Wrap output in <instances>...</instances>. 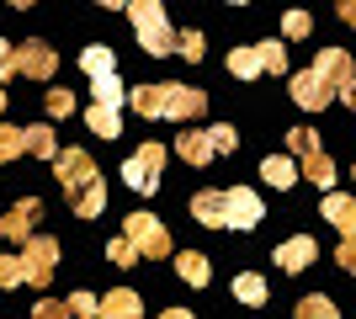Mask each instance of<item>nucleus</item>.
Here are the masks:
<instances>
[{"label": "nucleus", "instance_id": "1", "mask_svg": "<svg viewBox=\"0 0 356 319\" xmlns=\"http://www.w3.org/2000/svg\"><path fill=\"white\" fill-rule=\"evenodd\" d=\"M134 106L144 112V117H176V122H192V117H202L208 96L197 91V85H181V80H160V85H138V91H134Z\"/></svg>", "mask_w": 356, "mask_h": 319}, {"label": "nucleus", "instance_id": "2", "mask_svg": "<svg viewBox=\"0 0 356 319\" xmlns=\"http://www.w3.org/2000/svg\"><path fill=\"white\" fill-rule=\"evenodd\" d=\"M298 154V176H309L314 186H335V160H330L325 149H319V138H314V128H293L287 133V160Z\"/></svg>", "mask_w": 356, "mask_h": 319}, {"label": "nucleus", "instance_id": "3", "mask_svg": "<svg viewBox=\"0 0 356 319\" xmlns=\"http://www.w3.org/2000/svg\"><path fill=\"white\" fill-rule=\"evenodd\" d=\"M128 16H134V32H138V43H144L149 54H176V27H170V16L160 11V0H134Z\"/></svg>", "mask_w": 356, "mask_h": 319}, {"label": "nucleus", "instance_id": "4", "mask_svg": "<svg viewBox=\"0 0 356 319\" xmlns=\"http://www.w3.org/2000/svg\"><path fill=\"white\" fill-rule=\"evenodd\" d=\"M122 240L134 245L138 256H170V229H165L154 213H128V224H122Z\"/></svg>", "mask_w": 356, "mask_h": 319}, {"label": "nucleus", "instance_id": "5", "mask_svg": "<svg viewBox=\"0 0 356 319\" xmlns=\"http://www.w3.org/2000/svg\"><path fill=\"white\" fill-rule=\"evenodd\" d=\"M22 282H32V288H48L54 282V266H59V240H48V234H38V240L22 245Z\"/></svg>", "mask_w": 356, "mask_h": 319}, {"label": "nucleus", "instance_id": "6", "mask_svg": "<svg viewBox=\"0 0 356 319\" xmlns=\"http://www.w3.org/2000/svg\"><path fill=\"white\" fill-rule=\"evenodd\" d=\"M160 170H165V149H160V144H138L134 160L122 165V181L134 186L138 197H149V192L160 186Z\"/></svg>", "mask_w": 356, "mask_h": 319}, {"label": "nucleus", "instance_id": "7", "mask_svg": "<svg viewBox=\"0 0 356 319\" xmlns=\"http://www.w3.org/2000/svg\"><path fill=\"white\" fill-rule=\"evenodd\" d=\"M218 218H223V229H255L261 218H266V208H261L255 192L229 186V192H218Z\"/></svg>", "mask_w": 356, "mask_h": 319}, {"label": "nucleus", "instance_id": "8", "mask_svg": "<svg viewBox=\"0 0 356 319\" xmlns=\"http://www.w3.org/2000/svg\"><path fill=\"white\" fill-rule=\"evenodd\" d=\"M54 176H59V186L70 192V202L80 197L90 181H102V176H96V160H90L86 149H59V160H54Z\"/></svg>", "mask_w": 356, "mask_h": 319}, {"label": "nucleus", "instance_id": "9", "mask_svg": "<svg viewBox=\"0 0 356 319\" xmlns=\"http://www.w3.org/2000/svg\"><path fill=\"white\" fill-rule=\"evenodd\" d=\"M314 75L325 80L330 96H346V91L356 85V64H351V54H346V48H325V54L314 59Z\"/></svg>", "mask_w": 356, "mask_h": 319}, {"label": "nucleus", "instance_id": "10", "mask_svg": "<svg viewBox=\"0 0 356 319\" xmlns=\"http://www.w3.org/2000/svg\"><path fill=\"white\" fill-rule=\"evenodd\" d=\"M54 69H59V54H54L48 43H38V38H32V43H22V48H16V75L54 80Z\"/></svg>", "mask_w": 356, "mask_h": 319}, {"label": "nucleus", "instance_id": "11", "mask_svg": "<svg viewBox=\"0 0 356 319\" xmlns=\"http://www.w3.org/2000/svg\"><path fill=\"white\" fill-rule=\"evenodd\" d=\"M38 218H43V202H38V197H22L11 213H0V234H6V240H16V245H27Z\"/></svg>", "mask_w": 356, "mask_h": 319}, {"label": "nucleus", "instance_id": "12", "mask_svg": "<svg viewBox=\"0 0 356 319\" xmlns=\"http://www.w3.org/2000/svg\"><path fill=\"white\" fill-rule=\"evenodd\" d=\"M96 319H144V298L134 288H118L96 304Z\"/></svg>", "mask_w": 356, "mask_h": 319}, {"label": "nucleus", "instance_id": "13", "mask_svg": "<svg viewBox=\"0 0 356 319\" xmlns=\"http://www.w3.org/2000/svg\"><path fill=\"white\" fill-rule=\"evenodd\" d=\"M314 256H319V245H314L309 234H298V240H282V245H277V256H271V261H277L282 272H303Z\"/></svg>", "mask_w": 356, "mask_h": 319}, {"label": "nucleus", "instance_id": "14", "mask_svg": "<svg viewBox=\"0 0 356 319\" xmlns=\"http://www.w3.org/2000/svg\"><path fill=\"white\" fill-rule=\"evenodd\" d=\"M293 101L303 106V112H319V106H330V91H325V80L314 75V69L293 75Z\"/></svg>", "mask_w": 356, "mask_h": 319}, {"label": "nucleus", "instance_id": "15", "mask_svg": "<svg viewBox=\"0 0 356 319\" xmlns=\"http://www.w3.org/2000/svg\"><path fill=\"white\" fill-rule=\"evenodd\" d=\"M330 218V224L341 229L346 240H356V202L351 197H341V192H325V208H319Z\"/></svg>", "mask_w": 356, "mask_h": 319}, {"label": "nucleus", "instance_id": "16", "mask_svg": "<svg viewBox=\"0 0 356 319\" xmlns=\"http://www.w3.org/2000/svg\"><path fill=\"white\" fill-rule=\"evenodd\" d=\"M176 149H181V160H192V165H208L213 154H218V149H213V133H208V128H186V133L176 138Z\"/></svg>", "mask_w": 356, "mask_h": 319}, {"label": "nucleus", "instance_id": "17", "mask_svg": "<svg viewBox=\"0 0 356 319\" xmlns=\"http://www.w3.org/2000/svg\"><path fill=\"white\" fill-rule=\"evenodd\" d=\"M86 128H90V133H102V138H118L122 133V112H118V106H96V101H90L86 106Z\"/></svg>", "mask_w": 356, "mask_h": 319}, {"label": "nucleus", "instance_id": "18", "mask_svg": "<svg viewBox=\"0 0 356 319\" xmlns=\"http://www.w3.org/2000/svg\"><path fill=\"white\" fill-rule=\"evenodd\" d=\"M80 69H86L90 80H106V75H118V64H112V48H102V43H90L86 54H80Z\"/></svg>", "mask_w": 356, "mask_h": 319}, {"label": "nucleus", "instance_id": "19", "mask_svg": "<svg viewBox=\"0 0 356 319\" xmlns=\"http://www.w3.org/2000/svg\"><path fill=\"white\" fill-rule=\"evenodd\" d=\"M176 272L192 282V288H208V277H213V266H208V256L202 250H186V256H176Z\"/></svg>", "mask_w": 356, "mask_h": 319}, {"label": "nucleus", "instance_id": "20", "mask_svg": "<svg viewBox=\"0 0 356 319\" xmlns=\"http://www.w3.org/2000/svg\"><path fill=\"white\" fill-rule=\"evenodd\" d=\"M22 138H27V149L38 154V160H59V138H54V128H22Z\"/></svg>", "mask_w": 356, "mask_h": 319}, {"label": "nucleus", "instance_id": "21", "mask_svg": "<svg viewBox=\"0 0 356 319\" xmlns=\"http://www.w3.org/2000/svg\"><path fill=\"white\" fill-rule=\"evenodd\" d=\"M298 319H341V309L330 293H309V298H298Z\"/></svg>", "mask_w": 356, "mask_h": 319}, {"label": "nucleus", "instance_id": "22", "mask_svg": "<svg viewBox=\"0 0 356 319\" xmlns=\"http://www.w3.org/2000/svg\"><path fill=\"white\" fill-rule=\"evenodd\" d=\"M261 176H266V186H282V192H287V186L298 181V165L287 160V154H271L266 165H261Z\"/></svg>", "mask_w": 356, "mask_h": 319}, {"label": "nucleus", "instance_id": "23", "mask_svg": "<svg viewBox=\"0 0 356 319\" xmlns=\"http://www.w3.org/2000/svg\"><path fill=\"white\" fill-rule=\"evenodd\" d=\"M234 298H239V304H250V309H261V304H266V282H261L255 272H239L234 277Z\"/></svg>", "mask_w": 356, "mask_h": 319}, {"label": "nucleus", "instance_id": "24", "mask_svg": "<svg viewBox=\"0 0 356 319\" xmlns=\"http://www.w3.org/2000/svg\"><path fill=\"white\" fill-rule=\"evenodd\" d=\"M102 208H106V186H102V181H90L86 192L74 197V213H80V218H96Z\"/></svg>", "mask_w": 356, "mask_h": 319}, {"label": "nucleus", "instance_id": "25", "mask_svg": "<svg viewBox=\"0 0 356 319\" xmlns=\"http://www.w3.org/2000/svg\"><path fill=\"white\" fill-rule=\"evenodd\" d=\"M192 218H197V224L223 229V218H218V192H197V197H192Z\"/></svg>", "mask_w": 356, "mask_h": 319}, {"label": "nucleus", "instance_id": "26", "mask_svg": "<svg viewBox=\"0 0 356 319\" xmlns=\"http://www.w3.org/2000/svg\"><path fill=\"white\" fill-rule=\"evenodd\" d=\"M255 59H261L266 75H282V69H287V48L282 43H255Z\"/></svg>", "mask_w": 356, "mask_h": 319}, {"label": "nucleus", "instance_id": "27", "mask_svg": "<svg viewBox=\"0 0 356 319\" xmlns=\"http://www.w3.org/2000/svg\"><path fill=\"white\" fill-rule=\"evenodd\" d=\"M229 69H234L239 80L261 75V59H255V48H234V54H229Z\"/></svg>", "mask_w": 356, "mask_h": 319}, {"label": "nucleus", "instance_id": "28", "mask_svg": "<svg viewBox=\"0 0 356 319\" xmlns=\"http://www.w3.org/2000/svg\"><path fill=\"white\" fill-rule=\"evenodd\" d=\"M22 149H27V138H22V128H6V122H0V165H6V160H16Z\"/></svg>", "mask_w": 356, "mask_h": 319}, {"label": "nucleus", "instance_id": "29", "mask_svg": "<svg viewBox=\"0 0 356 319\" xmlns=\"http://www.w3.org/2000/svg\"><path fill=\"white\" fill-rule=\"evenodd\" d=\"M90 91H96V106H118V101H122V85H118V75L90 80Z\"/></svg>", "mask_w": 356, "mask_h": 319}, {"label": "nucleus", "instance_id": "30", "mask_svg": "<svg viewBox=\"0 0 356 319\" xmlns=\"http://www.w3.org/2000/svg\"><path fill=\"white\" fill-rule=\"evenodd\" d=\"M176 54H181V59H202V54H208L202 32H176Z\"/></svg>", "mask_w": 356, "mask_h": 319}, {"label": "nucleus", "instance_id": "31", "mask_svg": "<svg viewBox=\"0 0 356 319\" xmlns=\"http://www.w3.org/2000/svg\"><path fill=\"white\" fill-rule=\"evenodd\" d=\"M64 304H70L74 319H96V304H102V298H90V293H70Z\"/></svg>", "mask_w": 356, "mask_h": 319}, {"label": "nucleus", "instance_id": "32", "mask_svg": "<svg viewBox=\"0 0 356 319\" xmlns=\"http://www.w3.org/2000/svg\"><path fill=\"white\" fill-rule=\"evenodd\" d=\"M309 27H314L309 11H287L282 16V32H287V38H309Z\"/></svg>", "mask_w": 356, "mask_h": 319}, {"label": "nucleus", "instance_id": "33", "mask_svg": "<svg viewBox=\"0 0 356 319\" xmlns=\"http://www.w3.org/2000/svg\"><path fill=\"white\" fill-rule=\"evenodd\" d=\"M32 319H70V304H64V298H38Z\"/></svg>", "mask_w": 356, "mask_h": 319}, {"label": "nucleus", "instance_id": "34", "mask_svg": "<svg viewBox=\"0 0 356 319\" xmlns=\"http://www.w3.org/2000/svg\"><path fill=\"white\" fill-rule=\"evenodd\" d=\"M106 261H112V266H134L138 250H134L128 240H112V245H106Z\"/></svg>", "mask_w": 356, "mask_h": 319}, {"label": "nucleus", "instance_id": "35", "mask_svg": "<svg viewBox=\"0 0 356 319\" xmlns=\"http://www.w3.org/2000/svg\"><path fill=\"white\" fill-rule=\"evenodd\" d=\"M0 288H22V261L0 256Z\"/></svg>", "mask_w": 356, "mask_h": 319}, {"label": "nucleus", "instance_id": "36", "mask_svg": "<svg viewBox=\"0 0 356 319\" xmlns=\"http://www.w3.org/2000/svg\"><path fill=\"white\" fill-rule=\"evenodd\" d=\"M208 133H213V149H218V154H229V149L239 144V133L229 128V122H218V128H208Z\"/></svg>", "mask_w": 356, "mask_h": 319}, {"label": "nucleus", "instance_id": "37", "mask_svg": "<svg viewBox=\"0 0 356 319\" xmlns=\"http://www.w3.org/2000/svg\"><path fill=\"white\" fill-rule=\"evenodd\" d=\"M74 112V96L70 91H48V117H70Z\"/></svg>", "mask_w": 356, "mask_h": 319}, {"label": "nucleus", "instance_id": "38", "mask_svg": "<svg viewBox=\"0 0 356 319\" xmlns=\"http://www.w3.org/2000/svg\"><path fill=\"white\" fill-rule=\"evenodd\" d=\"M11 75H16V48L0 43V80H11Z\"/></svg>", "mask_w": 356, "mask_h": 319}, {"label": "nucleus", "instance_id": "39", "mask_svg": "<svg viewBox=\"0 0 356 319\" xmlns=\"http://www.w3.org/2000/svg\"><path fill=\"white\" fill-rule=\"evenodd\" d=\"M335 261H341L346 272H351V277H356V240H346V245H341V250H335Z\"/></svg>", "mask_w": 356, "mask_h": 319}, {"label": "nucleus", "instance_id": "40", "mask_svg": "<svg viewBox=\"0 0 356 319\" xmlns=\"http://www.w3.org/2000/svg\"><path fill=\"white\" fill-rule=\"evenodd\" d=\"M335 16H341V22H351V27H356V0H346V6H341V11H335Z\"/></svg>", "mask_w": 356, "mask_h": 319}, {"label": "nucleus", "instance_id": "41", "mask_svg": "<svg viewBox=\"0 0 356 319\" xmlns=\"http://www.w3.org/2000/svg\"><path fill=\"white\" fill-rule=\"evenodd\" d=\"M160 319H192V314H186V309H165Z\"/></svg>", "mask_w": 356, "mask_h": 319}, {"label": "nucleus", "instance_id": "42", "mask_svg": "<svg viewBox=\"0 0 356 319\" xmlns=\"http://www.w3.org/2000/svg\"><path fill=\"white\" fill-rule=\"evenodd\" d=\"M341 101H346V106H356V85H351V91H346V96H341Z\"/></svg>", "mask_w": 356, "mask_h": 319}, {"label": "nucleus", "instance_id": "43", "mask_svg": "<svg viewBox=\"0 0 356 319\" xmlns=\"http://www.w3.org/2000/svg\"><path fill=\"white\" fill-rule=\"evenodd\" d=\"M0 112H6V91H0Z\"/></svg>", "mask_w": 356, "mask_h": 319}]
</instances>
